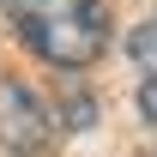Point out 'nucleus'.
I'll use <instances>...</instances> for the list:
<instances>
[{
	"instance_id": "20e7f679",
	"label": "nucleus",
	"mask_w": 157,
	"mask_h": 157,
	"mask_svg": "<svg viewBox=\"0 0 157 157\" xmlns=\"http://www.w3.org/2000/svg\"><path fill=\"white\" fill-rule=\"evenodd\" d=\"M60 115H73L67 127H91V97H85V91H73V97L60 103Z\"/></svg>"
},
{
	"instance_id": "7ed1b4c3",
	"label": "nucleus",
	"mask_w": 157,
	"mask_h": 157,
	"mask_svg": "<svg viewBox=\"0 0 157 157\" xmlns=\"http://www.w3.org/2000/svg\"><path fill=\"white\" fill-rule=\"evenodd\" d=\"M127 55H133L139 73H151V78H157V18H151V24H139L133 36H127Z\"/></svg>"
},
{
	"instance_id": "f257e3e1",
	"label": "nucleus",
	"mask_w": 157,
	"mask_h": 157,
	"mask_svg": "<svg viewBox=\"0 0 157 157\" xmlns=\"http://www.w3.org/2000/svg\"><path fill=\"white\" fill-rule=\"evenodd\" d=\"M12 30L36 48L48 67H91L109 48V12L103 0H12Z\"/></svg>"
},
{
	"instance_id": "f03ea898",
	"label": "nucleus",
	"mask_w": 157,
	"mask_h": 157,
	"mask_svg": "<svg viewBox=\"0 0 157 157\" xmlns=\"http://www.w3.org/2000/svg\"><path fill=\"white\" fill-rule=\"evenodd\" d=\"M0 145L6 151H42L48 145V115H42L36 91L18 78L0 85Z\"/></svg>"
},
{
	"instance_id": "39448f33",
	"label": "nucleus",
	"mask_w": 157,
	"mask_h": 157,
	"mask_svg": "<svg viewBox=\"0 0 157 157\" xmlns=\"http://www.w3.org/2000/svg\"><path fill=\"white\" fill-rule=\"evenodd\" d=\"M139 109H145V121L157 127V78H145V85H139Z\"/></svg>"
}]
</instances>
